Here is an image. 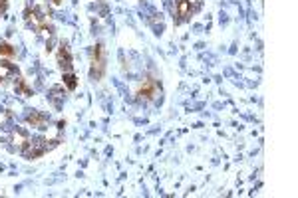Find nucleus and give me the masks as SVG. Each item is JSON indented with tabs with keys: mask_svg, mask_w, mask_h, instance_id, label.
Listing matches in <instances>:
<instances>
[{
	"mask_svg": "<svg viewBox=\"0 0 298 198\" xmlns=\"http://www.w3.org/2000/svg\"><path fill=\"white\" fill-rule=\"evenodd\" d=\"M60 143V137L52 139L50 141L48 137H34V139H28L24 143V147L20 148V152L26 156V158H38L42 154H46L50 148H54Z\"/></svg>",
	"mask_w": 298,
	"mask_h": 198,
	"instance_id": "f257e3e1",
	"label": "nucleus"
},
{
	"mask_svg": "<svg viewBox=\"0 0 298 198\" xmlns=\"http://www.w3.org/2000/svg\"><path fill=\"white\" fill-rule=\"evenodd\" d=\"M24 20L36 30V32H42V34H46V30L52 32V26H50V16L44 12V8L42 6H38V4H34V6H28L26 10H24Z\"/></svg>",
	"mask_w": 298,
	"mask_h": 198,
	"instance_id": "f03ea898",
	"label": "nucleus"
},
{
	"mask_svg": "<svg viewBox=\"0 0 298 198\" xmlns=\"http://www.w3.org/2000/svg\"><path fill=\"white\" fill-rule=\"evenodd\" d=\"M201 4H203V0H175V6H173L175 24L187 22L193 14H197L201 10Z\"/></svg>",
	"mask_w": 298,
	"mask_h": 198,
	"instance_id": "7ed1b4c3",
	"label": "nucleus"
},
{
	"mask_svg": "<svg viewBox=\"0 0 298 198\" xmlns=\"http://www.w3.org/2000/svg\"><path fill=\"white\" fill-rule=\"evenodd\" d=\"M90 56H92V70H90V76L94 82H98L103 78L105 74V50L101 44H96L90 50Z\"/></svg>",
	"mask_w": 298,
	"mask_h": 198,
	"instance_id": "20e7f679",
	"label": "nucleus"
},
{
	"mask_svg": "<svg viewBox=\"0 0 298 198\" xmlns=\"http://www.w3.org/2000/svg\"><path fill=\"white\" fill-rule=\"evenodd\" d=\"M161 96V84L157 82V80H143V84L139 86V90H137V98L141 99V101H153V99H157Z\"/></svg>",
	"mask_w": 298,
	"mask_h": 198,
	"instance_id": "39448f33",
	"label": "nucleus"
},
{
	"mask_svg": "<svg viewBox=\"0 0 298 198\" xmlns=\"http://www.w3.org/2000/svg\"><path fill=\"white\" fill-rule=\"evenodd\" d=\"M56 62H58V66H60V70H62V72H72V68H74V60H72V54H70L68 46H64V44H62V46L58 48Z\"/></svg>",
	"mask_w": 298,
	"mask_h": 198,
	"instance_id": "423d86ee",
	"label": "nucleus"
},
{
	"mask_svg": "<svg viewBox=\"0 0 298 198\" xmlns=\"http://www.w3.org/2000/svg\"><path fill=\"white\" fill-rule=\"evenodd\" d=\"M26 123H28L30 127H34V129H44L46 123H48V115L42 113V111H32V113H28Z\"/></svg>",
	"mask_w": 298,
	"mask_h": 198,
	"instance_id": "0eeeda50",
	"label": "nucleus"
},
{
	"mask_svg": "<svg viewBox=\"0 0 298 198\" xmlns=\"http://www.w3.org/2000/svg\"><path fill=\"white\" fill-rule=\"evenodd\" d=\"M64 99H66V90H64V86H54V88L50 90V101H52L58 109L62 107Z\"/></svg>",
	"mask_w": 298,
	"mask_h": 198,
	"instance_id": "6e6552de",
	"label": "nucleus"
},
{
	"mask_svg": "<svg viewBox=\"0 0 298 198\" xmlns=\"http://www.w3.org/2000/svg\"><path fill=\"white\" fill-rule=\"evenodd\" d=\"M14 90H16V94H20L22 98H30L32 96V88L26 84V80L24 78H20V76H16V80H14Z\"/></svg>",
	"mask_w": 298,
	"mask_h": 198,
	"instance_id": "1a4fd4ad",
	"label": "nucleus"
},
{
	"mask_svg": "<svg viewBox=\"0 0 298 198\" xmlns=\"http://www.w3.org/2000/svg\"><path fill=\"white\" fill-rule=\"evenodd\" d=\"M28 139H30V137H28V133H26L24 129H18V127H16V131L12 133V141H14V145L18 148L24 147V143H26Z\"/></svg>",
	"mask_w": 298,
	"mask_h": 198,
	"instance_id": "9d476101",
	"label": "nucleus"
},
{
	"mask_svg": "<svg viewBox=\"0 0 298 198\" xmlns=\"http://www.w3.org/2000/svg\"><path fill=\"white\" fill-rule=\"evenodd\" d=\"M64 86H66V90L74 92L78 88V78L72 72H64Z\"/></svg>",
	"mask_w": 298,
	"mask_h": 198,
	"instance_id": "9b49d317",
	"label": "nucleus"
},
{
	"mask_svg": "<svg viewBox=\"0 0 298 198\" xmlns=\"http://www.w3.org/2000/svg\"><path fill=\"white\" fill-rule=\"evenodd\" d=\"M0 58H16V48L10 46L8 42H0Z\"/></svg>",
	"mask_w": 298,
	"mask_h": 198,
	"instance_id": "f8f14e48",
	"label": "nucleus"
},
{
	"mask_svg": "<svg viewBox=\"0 0 298 198\" xmlns=\"http://www.w3.org/2000/svg\"><path fill=\"white\" fill-rule=\"evenodd\" d=\"M6 8H8V0H0V16L6 12Z\"/></svg>",
	"mask_w": 298,
	"mask_h": 198,
	"instance_id": "ddd939ff",
	"label": "nucleus"
},
{
	"mask_svg": "<svg viewBox=\"0 0 298 198\" xmlns=\"http://www.w3.org/2000/svg\"><path fill=\"white\" fill-rule=\"evenodd\" d=\"M50 2H52V4H54V6H60V4H62V2H64V0H50Z\"/></svg>",
	"mask_w": 298,
	"mask_h": 198,
	"instance_id": "4468645a",
	"label": "nucleus"
}]
</instances>
